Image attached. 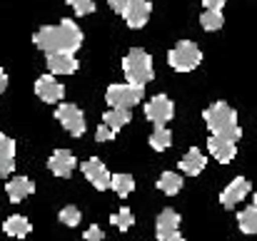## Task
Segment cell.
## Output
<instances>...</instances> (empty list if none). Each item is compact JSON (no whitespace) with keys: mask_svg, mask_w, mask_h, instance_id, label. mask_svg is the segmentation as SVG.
<instances>
[{"mask_svg":"<svg viewBox=\"0 0 257 241\" xmlns=\"http://www.w3.org/2000/svg\"><path fill=\"white\" fill-rule=\"evenodd\" d=\"M180 229V214L175 209H163L158 214V222H155V236L158 241H168L172 234H177Z\"/></svg>","mask_w":257,"mask_h":241,"instance_id":"cell-13","label":"cell"},{"mask_svg":"<svg viewBox=\"0 0 257 241\" xmlns=\"http://www.w3.org/2000/svg\"><path fill=\"white\" fill-rule=\"evenodd\" d=\"M55 120L73 134V137H83L85 134V114L80 107L75 104H60L55 110Z\"/></svg>","mask_w":257,"mask_h":241,"instance_id":"cell-6","label":"cell"},{"mask_svg":"<svg viewBox=\"0 0 257 241\" xmlns=\"http://www.w3.org/2000/svg\"><path fill=\"white\" fill-rule=\"evenodd\" d=\"M202 2H205V8H212V10H222L227 0H202Z\"/></svg>","mask_w":257,"mask_h":241,"instance_id":"cell-32","label":"cell"},{"mask_svg":"<svg viewBox=\"0 0 257 241\" xmlns=\"http://www.w3.org/2000/svg\"><path fill=\"white\" fill-rule=\"evenodd\" d=\"M35 48H40L43 52L53 55V52H68L75 55L83 45V30L78 28V22L63 18L58 25H45L33 35Z\"/></svg>","mask_w":257,"mask_h":241,"instance_id":"cell-1","label":"cell"},{"mask_svg":"<svg viewBox=\"0 0 257 241\" xmlns=\"http://www.w3.org/2000/svg\"><path fill=\"white\" fill-rule=\"evenodd\" d=\"M255 206H257V192H255Z\"/></svg>","mask_w":257,"mask_h":241,"instance_id":"cell-35","label":"cell"},{"mask_svg":"<svg viewBox=\"0 0 257 241\" xmlns=\"http://www.w3.org/2000/svg\"><path fill=\"white\" fill-rule=\"evenodd\" d=\"M110 222H112V226H117L120 232H127V229L133 226L135 216H133V212H130L127 206H122L117 214H112V216H110Z\"/></svg>","mask_w":257,"mask_h":241,"instance_id":"cell-26","label":"cell"},{"mask_svg":"<svg viewBox=\"0 0 257 241\" xmlns=\"http://www.w3.org/2000/svg\"><path fill=\"white\" fill-rule=\"evenodd\" d=\"M207 150H210V154L220 162V164H227V162L235 160V154H237V142L212 134V137L207 140Z\"/></svg>","mask_w":257,"mask_h":241,"instance_id":"cell-14","label":"cell"},{"mask_svg":"<svg viewBox=\"0 0 257 241\" xmlns=\"http://www.w3.org/2000/svg\"><path fill=\"white\" fill-rule=\"evenodd\" d=\"M145 94V84H135V82H122V84H110L105 92V102L110 107H125L133 110L135 104L143 102Z\"/></svg>","mask_w":257,"mask_h":241,"instance_id":"cell-4","label":"cell"},{"mask_svg":"<svg viewBox=\"0 0 257 241\" xmlns=\"http://www.w3.org/2000/svg\"><path fill=\"white\" fill-rule=\"evenodd\" d=\"M110 189H112L120 199L130 196V194H133V189H135V179H133V174H112Z\"/></svg>","mask_w":257,"mask_h":241,"instance_id":"cell-22","label":"cell"},{"mask_svg":"<svg viewBox=\"0 0 257 241\" xmlns=\"http://www.w3.org/2000/svg\"><path fill=\"white\" fill-rule=\"evenodd\" d=\"M48 70L50 75H73L78 72V60L75 55H68V52H53L48 55Z\"/></svg>","mask_w":257,"mask_h":241,"instance_id":"cell-15","label":"cell"},{"mask_svg":"<svg viewBox=\"0 0 257 241\" xmlns=\"http://www.w3.org/2000/svg\"><path fill=\"white\" fill-rule=\"evenodd\" d=\"M35 94L43 102H60L65 94V87H63V82H58L55 75H43L35 80Z\"/></svg>","mask_w":257,"mask_h":241,"instance_id":"cell-11","label":"cell"},{"mask_svg":"<svg viewBox=\"0 0 257 241\" xmlns=\"http://www.w3.org/2000/svg\"><path fill=\"white\" fill-rule=\"evenodd\" d=\"M130 120H133V112H130V110H125V107H110V110L102 114V122H105L112 132H120Z\"/></svg>","mask_w":257,"mask_h":241,"instance_id":"cell-20","label":"cell"},{"mask_svg":"<svg viewBox=\"0 0 257 241\" xmlns=\"http://www.w3.org/2000/svg\"><path fill=\"white\" fill-rule=\"evenodd\" d=\"M5 192H8L10 202H13V204H18V202L28 199V196L35 192V182H33L30 176H13V179L8 182Z\"/></svg>","mask_w":257,"mask_h":241,"instance_id":"cell-16","label":"cell"},{"mask_svg":"<svg viewBox=\"0 0 257 241\" xmlns=\"http://www.w3.org/2000/svg\"><path fill=\"white\" fill-rule=\"evenodd\" d=\"M205 164H207V157H205L197 147H190L187 154L180 160V169H182L185 174H190V176H197V174L205 169Z\"/></svg>","mask_w":257,"mask_h":241,"instance_id":"cell-18","label":"cell"},{"mask_svg":"<svg viewBox=\"0 0 257 241\" xmlns=\"http://www.w3.org/2000/svg\"><path fill=\"white\" fill-rule=\"evenodd\" d=\"M58 219H60L65 226H78V224H80V219H83V214H80V209H78V206H63V209H60V214H58Z\"/></svg>","mask_w":257,"mask_h":241,"instance_id":"cell-27","label":"cell"},{"mask_svg":"<svg viewBox=\"0 0 257 241\" xmlns=\"http://www.w3.org/2000/svg\"><path fill=\"white\" fill-rule=\"evenodd\" d=\"M205 122H207V130L215 134V137H225V140H232L237 142L242 137V130L237 124V112L227 104V102H215L210 104L205 112H202Z\"/></svg>","mask_w":257,"mask_h":241,"instance_id":"cell-2","label":"cell"},{"mask_svg":"<svg viewBox=\"0 0 257 241\" xmlns=\"http://www.w3.org/2000/svg\"><path fill=\"white\" fill-rule=\"evenodd\" d=\"M150 15H153L150 0H130V5H127V10H125L122 18H125V22H127L133 30H138V28H145V25H148Z\"/></svg>","mask_w":257,"mask_h":241,"instance_id":"cell-12","label":"cell"},{"mask_svg":"<svg viewBox=\"0 0 257 241\" xmlns=\"http://www.w3.org/2000/svg\"><path fill=\"white\" fill-rule=\"evenodd\" d=\"M168 62H170L172 70H177V72H192L202 62V50L195 42L182 40V42H177L168 52Z\"/></svg>","mask_w":257,"mask_h":241,"instance_id":"cell-5","label":"cell"},{"mask_svg":"<svg viewBox=\"0 0 257 241\" xmlns=\"http://www.w3.org/2000/svg\"><path fill=\"white\" fill-rule=\"evenodd\" d=\"M5 87H8V72L0 68V94L5 92Z\"/></svg>","mask_w":257,"mask_h":241,"instance_id":"cell-33","label":"cell"},{"mask_svg":"<svg viewBox=\"0 0 257 241\" xmlns=\"http://www.w3.org/2000/svg\"><path fill=\"white\" fill-rule=\"evenodd\" d=\"M200 25L202 30L207 32H215L225 25V18H222V10H212V8H205V12L200 15Z\"/></svg>","mask_w":257,"mask_h":241,"instance_id":"cell-24","label":"cell"},{"mask_svg":"<svg viewBox=\"0 0 257 241\" xmlns=\"http://www.w3.org/2000/svg\"><path fill=\"white\" fill-rule=\"evenodd\" d=\"M172 114H175V104L168 94H155L148 104H145V117L155 124H165L170 122Z\"/></svg>","mask_w":257,"mask_h":241,"instance_id":"cell-7","label":"cell"},{"mask_svg":"<svg viewBox=\"0 0 257 241\" xmlns=\"http://www.w3.org/2000/svg\"><path fill=\"white\" fill-rule=\"evenodd\" d=\"M168 241H185V236H182V234H180V232H177V234H172L170 239Z\"/></svg>","mask_w":257,"mask_h":241,"instance_id":"cell-34","label":"cell"},{"mask_svg":"<svg viewBox=\"0 0 257 241\" xmlns=\"http://www.w3.org/2000/svg\"><path fill=\"white\" fill-rule=\"evenodd\" d=\"M110 2V8L117 12V15H125V10H127V5H130V0H107Z\"/></svg>","mask_w":257,"mask_h":241,"instance_id":"cell-31","label":"cell"},{"mask_svg":"<svg viewBox=\"0 0 257 241\" xmlns=\"http://www.w3.org/2000/svg\"><path fill=\"white\" fill-rule=\"evenodd\" d=\"M3 232H5L8 236L25 239V236L33 232V224H30L25 216H20V214H13V216H8V219H5V224H3Z\"/></svg>","mask_w":257,"mask_h":241,"instance_id":"cell-19","label":"cell"},{"mask_svg":"<svg viewBox=\"0 0 257 241\" xmlns=\"http://www.w3.org/2000/svg\"><path fill=\"white\" fill-rule=\"evenodd\" d=\"M78 15H92L95 12V0H65Z\"/></svg>","mask_w":257,"mask_h":241,"instance_id":"cell-28","label":"cell"},{"mask_svg":"<svg viewBox=\"0 0 257 241\" xmlns=\"http://www.w3.org/2000/svg\"><path fill=\"white\" fill-rule=\"evenodd\" d=\"M170 144H172V132L165 124H155V130H153V134H150V147H153L155 152H165Z\"/></svg>","mask_w":257,"mask_h":241,"instance_id":"cell-23","label":"cell"},{"mask_svg":"<svg viewBox=\"0 0 257 241\" xmlns=\"http://www.w3.org/2000/svg\"><path fill=\"white\" fill-rule=\"evenodd\" d=\"M237 224H240V232L242 234H257V206H247L237 214Z\"/></svg>","mask_w":257,"mask_h":241,"instance_id":"cell-25","label":"cell"},{"mask_svg":"<svg viewBox=\"0 0 257 241\" xmlns=\"http://www.w3.org/2000/svg\"><path fill=\"white\" fill-rule=\"evenodd\" d=\"M122 72L125 80L135 82V84H148L155 78V68H153V58L148 50L143 48H133L125 58H122Z\"/></svg>","mask_w":257,"mask_h":241,"instance_id":"cell-3","label":"cell"},{"mask_svg":"<svg viewBox=\"0 0 257 241\" xmlns=\"http://www.w3.org/2000/svg\"><path fill=\"white\" fill-rule=\"evenodd\" d=\"M83 174H85V179L97 189V192H105V189H110V182H112V174L107 172V166L102 164V162L97 160V157H92V160L83 162Z\"/></svg>","mask_w":257,"mask_h":241,"instance_id":"cell-8","label":"cell"},{"mask_svg":"<svg viewBox=\"0 0 257 241\" xmlns=\"http://www.w3.org/2000/svg\"><path fill=\"white\" fill-rule=\"evenodd\" d=\"M15 169V142L0 132V176H10Z\"/></svg>","mask_w":257,"mask_h":241,"instance_id":"cell-17","label":"cell"},{"mask_svg":"<svg viewBox=\"0 0 257 241\" xmlns=\"http://www.w3.org/2000/svg\"><path fill=\"white\" fill-rule=\"evenodd\" d=\"M158 189L168 196H175L180 189H182V174L177 172H163L160 179H158Z\"/></svg>","mask_w":257,"mask_h":241,"instance_id":"cell-21","label":"cell"},{"mask_svg":"<svg viewBox=\"0 0 257 241\" xmlns=\"http://www.w3.org/2000/svg\"><path fill=\"white\" fill-rule=\"evenodd\" d=\"M250 182L245 179V176H237V179H232L225 189H222V194H220V204L225 206V209H232V206H237L247 194H250Z\"/></svg>","mask_w":257,"mask_h":241,"instance_id":"cell-9","label":"cell"},{"mask_svg":"<svg viewBox=\"0 0 257 241\" xmlns=\"http://www.w3.org/2000/svg\"><path fill=\"white\" fill-rule=\"evenodd\" d=\"M75 166H78V160H75V154L70 150H55L50 154V160H48V169L55 176H60V179H68L75 172Z\"/></svg>","mask_w":257,"mask_h":241,"instance_id":"cell-10","label":"cell"},{"mask_svg":"<svg viewBox=\"0 0 257 241\" xmlns=\"http://www.w3.org/2000/svg\"><path fill=\"white\" fill-rule=\"evenodd\" d=\"M102 236H105V234H102V229H100L97 224H92L85 232V241H102Z\"/></svg>","mask_w":257,"mask_h":241,"instance_id":"cell-30","label":"cell"},{"mask_svg":"<svg viewBox=\"0 0 257 241\" xmlns=\"http://www.w3.org/2000/svg\"><path fill=\"white\" fill-rule=\"evenodd\" d=\"M112 137H115V132H112L105 122H102V124L97 127V132H95V140H97V142H110Z\"/></svg>","mask_w":257,"mask_h":241,"instance_id":"cell-29","label":"cell"}]
</instances>
